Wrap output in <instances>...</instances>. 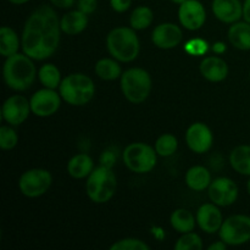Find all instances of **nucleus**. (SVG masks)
<instances>
[{"instance_id":"f257e3e1","label":"nucleus","mask_w":250,"mask_h":250,"mask_svg":"<svg viewBox=\"0 0 250 250\" xmlns=\"http://www.w3.org/2000/svg\"><path fill=\"white\" fill-rule=\"evenodd\" d=\"M60 20L49 5L37 7L28 16L21 36V48L33 60H45L53 56L60 45Z\"/></svg>"},{"instance_id":"f03ea898","label":"nucleus","mask_w":250,"mask_h":250,"mask_svg":"<svg viewBox=\"0 0 250 250\" xmlns=\"http://www.w3.org/2000/svg\"><path fill=\"white\" fill-rule=\"evenodd\" d=\"M37 75L38 73L33 59L24 53H16L5 60L2 76L10 89L24 92L32 87Z\"/></svg>"},{"instance_id":"7ed1b4c3","label":"nucleus","mask_w":250,"mask_h":250,"mask_svg":"<svg viewBox=\"0 0 250 250\" xmlns=\"http://www.w3.org/2000/svg\"><path fill=\"white\" fill-rule=\"evenodd\" d=\"M106 49L110 55L120 62H132L141 50V43L132 27H116L106 37Z\"/></svg>"},{"instance_id":"20e7f679","label":"nucleus","mask_w":250,"mask_h":250,"mask_svg":"<svg viewBox=\"0 0 250 250\" xmlns=\"http://www.w3.org/2000/svg\"><path fill=\"white\" fill-rule=\"evenodd\" d=\"M59 93L67 104L72 106H83L94 97L95 84L92 78L84 73H71L62 78Z\"/></svg>"},{"instance_id":"39448f33","label":"nucleus","mask_w":250,"mask_h":250,"mask_svg":"<svg viewBox=\"0 0 250 250\" xmlns=\"http://www.w3.org/2000/svg\"><path fill=\"white\" fill-rule=\"evenodd\" d=\"M117 189V178L111 167L100 165L94 167L85 182L88 198L95 204H105L115 195Z\"/></svg>"},{"instance_id":"423d86ee","label":"nucleus","mask_w":250,"mask_h":250,"mask_svg":"<svg viewBox=\"0 0 250 250\" xmlns=\"http://www.w3.org/2000/svg\"><path fill=\"white\" fill-rule=\"evenodd\" d=\"M120 84L122 94L129 103L142 104L150 94L153 81L146 70L141 67H131L122 72Z\"/></svg>"},{"instance_id":"0eeeda50","label":"nucleus","mask_w":250,"mask_h":250,"mask_svg":"<svg viewBox=\"0 0 250 250\" xmlns=\"http://www.w3.org/2000/svg\"><path fill=\"white\" fill-rule=\"evenodd\" d=\"M122 160L126 167L134 173H146L154 170L158 163L155 148L142 142L131 143L125 148Z\"/></svg>"},{"instance_id":"6e6552de","label":"nucleus","mask_w":250,"mask_h":250,"mask_svg":"<svg viewBox=\"0 0 250 250\" xmlns=\"http://www.w3.org/2000/svg\"><path fill=\"white\" fill-rule=\"evenodd\" d=\"M220 239L227 246L237 247L250 242V216L243 214L227 217L219 231Z\"/></svg>"},{"instance_id":"1a4fd4ad","label":"nucleus","mask_w":250,"mask_h":250,"mask_svg":"<svg viewBox=\"0 0 250 250\" xmlns=\"http://www.w3.org/2000/svg\"><path fill=\"white\" fill-rule=\"evenodd\" d=\"M53 185V176L45 168L24 171L19 180L20 192L27 198H38L45 194Z\"/></svg>"},{"instance_id":"9d476101","label":"nucleus","mask_w":250,"mask_h":250,"mask_svg":"<svg viewBox=\"0 0 250 250\" xmlns=\"http://www.w3.org/2000/svg\"><path fill=\"white\" fill-rule=\"evenodd\" d=\"M61 102L62 98L60 93L45 87L37 90L29 99L32 114L38 117L53 116L60 109Z\"/></svg>"},{"instance_id":"9b49d317","label":"nucleus","mask_w":250,"mask_h":250,"mask_svg":"<svg viewBox=\"0 0 250 250\" xmlns=\"http://www.w3.org/2000/svg\"><path fill=\"white\" fill-rule=\"evenodd\" d=\"M238 186L229 177L215 178L208 188L209 199L219 207H229L234 204L238 199Z\"/></svg>"},{"instance_id":"f8f14e48","label":"nucleus","mask_w":250,"mask_h":250,"mask_svg":"<svg viewBox=\"0 0 250 250\" xmlns=\"http://www.w3.org/2000/svg\"><path fill=\"white\" fill-rule=\"evenodd\" d=\"M32 114L31 103L26 97L20 94L11 95L4 102L1 107V117L11 126H20Z\"/></svg>"},{"instance_id":"ddd939ff","label":"nucleus","mask_w":250,"mask_h":250,"mask_svg":"<svg viewBox=\"0 0 250 250\" xmlns=\"http://www.w3.org/2000/svg\"><path fill=\"white\" fill-rule=\"evenodd\" d=\"M178 20L188 31H198L207 21V10L199 0H186L178 7Z\"/></svg>"},{"instance_id":"4468645a","label":"nucleus","mask_w":250,"mask_h":250,"mask_svg":"<svg viewBox=\"0 0 250 250\" xmlns=\"http://www.w3.org/2000/svg\"><path fill=\"white\" fill-rule=\"evenodd\" d=\"M186 143L195 154H204L211 149L214 136L209 126L203 122H194L186 131Z\"/></svg>"},{"instance_id":"2eb2a0df","label":"nucleus","mask_w":250,"mask_h":250,"mask_svg":"<svg viewBox=\"0 0 250 250\" xmlns=\"http://www.w3.org/2000/svg\"><path fill=\"white\" fill-rule=\"evenodd\" d=\"M183 39V32L176 23L165 22L160 23L154 28L151 33V41L154 45L159 49L168 50L173 49L181 44Z\"/></svg>"},{"instance_id":"dca6fc26","label":"nucleus","mask_w":250,"mask_h":250,"mask_svg":"<svg viewBox=\"0 0 250 250\" xmlns=\"http://www.w3.org/2000/svg\"><path fill=\"white\" fill-rule=\"evenodd\" d=\"M197 225L199 229L205 233H216L220 231L224 222L221 210L219 209V205L214 203H207L203 204L197 211Z\"/></svg>"},{"instance_id":"f3484780","label":"nucleus","mask_w":250,"mask_h":250,"mask_svg":"<svg viewBox=\"0 0 250 250\" xmlns=\"http://www.w3.org/2000/svg\"><path fill=\"white\" fill-rule=\"evenodd\" d=\"M212 12L219 21L234 23L243 17V2L241 0H212Z\"/></svg>"},{"instance_id":"a211bd4d","label":"nucleus","mask_w":250,"mask_h":250,"mask_svg":"<svg viewBox=\"0 0 250 250\" xmlns=\"http://www.w3.org/2000/svg\"><path fill=\"white\" fill-rule=\"evenodd\" d=\"M200 73L209 82H222L229 76V65L220 56H207L199 66Z\"/></svg>"},{"instance_id":"6ab92c4d","label":"nucleus","mask_w":250,"mask_h":250,"mask_svg":"<svg viewBox=\"0 0 250 250\" xmlns=\"http://www.w3.org/2000/svg\"><path fill=\"white\" fill-rule=\"evenodd\" d=\"M61 31L67 36H77L88 26V15L81 10H72L60 19Z\"/></svg>"},{"instance_id":"aec40b11","label":"nucleus","mask_w":250,"mask_h":250,"mask_svg":"<svg viewBox=\"0 0 250 250\" xmlns=\"http://www.w3.org/2000/svg\"><path fill=\"white\" fill-rule=\"evenodd\" d=\"M229 41L238 50H250V23L247 21H237L229 29Z\"/></svg>"},{"instance_id":"412c9836","label":"nucleus","mask_w":250,"mask_h":250,"mask_svg":"<svg viewBox=\"0 0 250 250\" xmlns=\"http://www.w3.org/2000/svg\"><path fill=\"white\" fill-rule=\"evenodd\" d=\"M93 170H94V161L88 154H76L67 163L68 175L76 180L87 178Z\"/></svg>"},{"instance_id":"4be33fe9","label":"nucleus","mask_w":250,"mask_h":250,"mask_svg":"<svg viewBox=\"0 0 250 250\" xmlns=\"http://www.w3.org/2000/svg\"><path fill=\"white\" fill-rule=\"evenodd\" d=\"M186 185L195 192H203L208 189L211 183V173L204 166H193L186 172Z\"/></svg>"},{"instance_id":"5701e85b","label":"nucleus","mask_w":250,"mask_h":250,"mask_svg":"<svg viewBox=\"0 0 250 250\" xmlns=\"http://www.w3.org/2000/svg\"><path fill=\"white\" fill-rule=\"evenodd\" d=\"M229 164L239 175L250 176V146H238L229 154Z\"/></svg>"},{"instance_id":"b1692460","label":"nucleus","mask_w":250,"mask_h":250,"mask_svg":"<svg viewBox=\"0 0 250 250\" xmlns=\"http://www.w3.org/2000/svg\"><path fill=\"white\" fill-rule=\"evenodd\" d=\"M171 226L178 233H188L194 231L197 217L187 209H176L170 217Z\"/></svg>"},{"instance_id":"393cba45","label":"nucleus","mask_w":250,"mask_h":250,"mask_svg":"<svg viewBox=\"0 0 250 250\" xmlns=\"http://www.w3.org/2000/svg\"><path fill=\"white\" fill-rule=\"evenodd\" d=\"M21 41L16 32L9 26H2L0 28V54L5 59L14 54L19 53Z\"/></svg>"},{"instance_id":"a878e982","label":"nucleus","mask_w":250,"mask_h":250,"mask_svg":"<svg viewBox=\"0 0 250 250\" xmlns=\"http://www.w3.org/2000/svg\"><path fill=\"white\" fill-rule=\"evenodd\" d=\"M95 75L104 81H115L121 77L122 68L116 59L104 58L97 61L94 66Z\"/></svg>"},{"instance_id":"bb28decb","label":"nucleus","mask_w":250,"mask_h":250,"mask_svg":"<svg viewBox=\"0 0 250 250\" xmlns=\"http://www.w3.org/2000/svg\"><path fill=\"white\" fill-rule=\"evenodd\" d=\"M38 78L42 85L50 89H56L61 84V72L54 63H44L38 71Z\"/></svg>"},{"instance_id":"cd10ccee","label":"nucleus","mask_w":250,"mask_h":250,"mask_svg":"<svg viewBox=\"0 0 250 250\" xmlns=\"http://www.w3.org/2000/svg\"><path fill=\"white\" fill-rule=\"evenodd\" d=\"M154 21V12L148 6H137L129 16V26L136 31L146 29Z\"/></svg>"},{"instance_id":"c85d7f7f","label":"nucleus","mask_w":250,"mask_h":250,"mask_svg":"<svg viewBox=\"0 0 250 250\" xmlns=\"http://www.w3.org/2000/svg\"><path fill=\"white\" fill-rule=\"evenodd\" d=\"M156 153L159 156L163 158H167V156L173 155L178 148V141L176 136L171 133L161 134L158 139H156L155 144H154Z\"/></svg>"},{"instance_id":"c756f323","label":"nucleus","mask_w":250,"mask_h":250,"mask_svg":"<svg viewBox=\"0 0 250 250\" xmlns=\"http://www.w3.org/2000/svg\"><path fill=\"white\" fill-rule=\"evenodd\" d=\"M176 250H202L203 241L194 232L183 233L175 244Z\"/></svg>"},{"instance_id":"7c9ffc66","label":"nucleus","mask_w":250,"mask_h":250,"mask_svg":"<svg viewBox=\"0 0 250 250\" xmlns=\"http://www.w3.org/2000/svg\"><path fill=\"white\" fill-rule=\"evenodd\" d=\"M19 143V134L11 125L0 127V148L2 150H11Z\"/></svg>"},{"instance_id":"2f4dec72","label":"nucleus","mask_w":250,"mask_h":250,"mask_svg":"<svg viewBox=\"0 0 250 250\" xmlns=\"http://www.w3.org/2000/svg\"><path fill=\"white\" fill-rule=\"evenodd\" d=\"M150 247L138 238H124L116 241L111 247L110 250H149Z\"/></svg>"},{"instance_id":"473e14b6","label":"nucleus","mask_w":250,"mask_h":250,"mask_svg":"<svg viewBox=\"0 0 250 250\" xmlns=\"http://www.w3.org/2000/svg\"><path fill=\"white\" fill-rule=\"evenodd\" d=\"M208 49H209V44H208V42H205L204 39H200V38L190 39V41H188L185 45V50L192 56L204 55V54L208 51Z\"/></svg>"},{"instance_id":"72a5a7b5","label":"nucleus","mask_w":250,"mask_h":250,"mask_svg":"<svg viewBox=\"0 0 250 250\" xmlns=\"http://www.w3.org/2000/svg\"><path fill=\"white\" fill-rule=\"evenodd\" d=\"M78 10H81L84 14L90 15L97 10L98 0H78L77 2Z\"/></svg>"},{"instance_id":"f704fd0d","label":"nucleus","mask_w":250,"mask_h":250,"mask_svg":"<svg viewBox=\"0 0 250 250\" xmlns=\"http://www.w3.org/2000/svg\"><path fill=\"white\" fill-rule=\"evenodd\" d=\"M132 0H110V5H111L112 10L119 14L126 12L127 10L131 7Z\"/></svg>"},{"instance_id":"c9c22d12","label":"nucleus","mask_w":250,"mask_h":250,"mask_svg":"<svg viewBox=\"0 0 250 250\" xmlns=\"http://www.w3.org/2000/svg\"><path fill=\"white\" fill-rule=\"evenodd\" d=\"M115 160H116V155H115V153H112V151L110 150H105L104 153L102 154V156H100V165H104V166H107V167H111L114 166L115 164Z\"/></svg>"},{"instance_id":"e433bc0d","label":"nucleus","mask_w":250,"mask_h":250,"mask_svg":"<svg viewBox=\"0 0 250 250\" xmlns=\"http://www.w3.org/2000/svg\"><path fill=\"white\" fill-rule=\"evenodd\" d=\"M50 2L58 9H70L75 5L76 0H50Z\"/></svg>"},{"instance_id":"4c0bfd02","label":"nucleus","mask_w":250,"mask_h":250,"mask_svg":"<svg viewBox=\"0 0 250 250\" xmlns=\"http://www.w3.org/2000/svg\"><path fill=\"white\" fill-rule=\"evenodd\" d=\"M243 19L250 23V0H244L243 2Z\"/></svg>"},{"instance_id":"58836bf2","label":"nucleus","mask_w":250,"mask_h":250,"mask_svg":"<svg viewBox=\"0 0 250 250\" xmlns=\"http://www.w3.org/2000/svg\"><path fill=\"white\" fill-rule=\"evenodd\" d=\"M226 249H227V244L225 243L222 239L215 242V243H212L211 246H209V248H208V250H226Z\"/></svg>"},{"instance_id":"ea45409f","label":"nucleus","mask_w":250,"mask_h":250,"mask_svg":"<svg viewBox=\"0 0 250 250\" xmlns=\"http://www.w3.org/2000/svg\"><path fill=\"white\" fill-rule=\"evenodd\" d=\"M212 50L216 54H222L224 51H226V45H225L224 43H221V42H217V43H215L214 46H212Z\"/></svg>"},{"instance_id":"a19ab883","label":"nucleus","mask_w":250,"mask_h":250,"mask_svg":"<svg viewBox=\"0 0 250 250\" xmlns=\"http://www.w3.org/2000/svg\"><path fill=\"white\" fill-rule=\"evenodd\" d=\"M9 1L14 5H23L26 2H28L29 0H9Z\"/></svg>"},{"instance_id":"79ce46f5","label":"nucleus","mask_w":250,"mask_h":250,"mask_svg":"<svg viewBox=\"0 0 250 250\" xmlns=\"http://www.w3.org/2000/svg\"><path fill=\"white\" fill-rule=\"evenodd\" d=\"M171 1L173 2V4H177V5H181L182 2H185L186 0H171Z\"/></svg>"},{"instance_id":"37998d69","label":"nucleus","mask_w":250,"mask_h":250,"mask_svg":"<svg viewBox=\"0 0 250 250\" xmlns=\"http://www.w3.org/2000/svg\"><path fill=\"white\" fill-rule=\"evenodd\" d=\"M247 192H248V194L250 195V176H249L248 182H247Z\"/></svg>"},{"instance_id":"c03bdc74","label":"nucleus","mask_w":250,"mask_h":250,"mask_svg":"<svg viewBox=\"0 0 250 250\" xmlns=\"http://www.w3.org/2000/svg\"><path fill=\"white\" fill-rule=\"evenodd\" d=\"M249 78H250V72H249Z\"/></svg>"}]
</instances>
